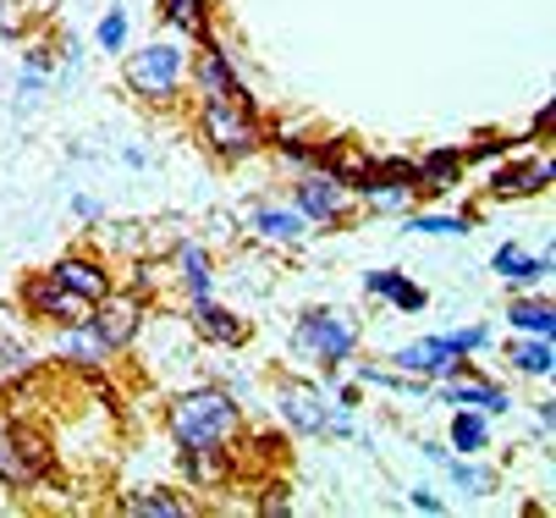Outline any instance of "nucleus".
Segmentation results:
<instances>
[{
  "instance_id": "nucleus-24",
  "label": "nucleus",
  "mask_w": 556,
  "mask_h": 518,
  "mask_svg": "<svg viewBox=\"0 0 556 518\" xmlns=\"http://www.w3.org/2000/svg\"><path fill=\"white\" fill-rule=\"evenodd\" d=\"M446 447L457 453V458H485L496 441H491V414H480V408H452V419H446Z\"/></svg>"
},
{
  "instance_id": "nucleus-2",
  "label": "nucleus",
  "mask_w": 556,
  "mask_h": 518,
  "mask_svg": "<svg viewBox=\"0 0 556 518\" xmlns=\"http://www.w3.org/2000/svg\"><path fill=\"white\" fill-rule=\"evenodd\" d=\"M188 66H193V45L188 39H154V45H127L122 50V84L138 105L149 111H172L188 89Z\"/></svg>"
},
{
  "instance_id": "nucleus-31",
  "label": "nucleus",
  "mask_w": 556,
  "mask_h": 518,
  "mask_svg": "<svg viewBox=\"0 0 556 518\" xmlns=\"http://www.w3.org/2000/svg\"><path fill=\"white\" fill-rule=\"evenodd\" d=\"M270 143H276V155H281V166L287 172H308V166H320L326 161V143H314V138H298V132H270Z\"/></svg>"
},
{
  "instance_id": "nucleus-28",
  "label": "nucleus",
  "mask_w": 556,
  "mask_h": 518,
  "mask_svg": "<svg viewBox=\"0 0 556 518\" xmlns=\"http://www.w3.org/2000/svg\"><path fill=\"white\" fill-rule=\"evenodd\" d=\"M396 220H403V232H414V238H468L473 232L468 210H408Z\"/></svg>"
},
{
  "instance_id": "nucleus-4",
  "label": "nucleus",
  "mask_w": 556,
  "mask_h": 518,
  "mask_svg": "<svg viewBox=\"0 0 556 518\" xmlns=\"http://www.w3.org/2000/svg\"><path fill=\"white\" fill-rule=\"evenodd\" d=\"M193 127H199V143L215 161H226V166L254 161L270 143V127H265L260 105H237V100H204Z\"/></svg>"
},
{
  "instance_id": "nucleus-15",
  "label": "nucleus",
  "mask_w": 556,
  "mask_h": 518,
  "mask_svg": "<svg viewBox=\"0 0 556 518\" xmlns=\"http://www.w3.org/2000/svg\"><path fill=\"white\" fill-rule=\"evenodd\" d=\"M182 315H188L193 342H204V348H226V353H237V348L254 337L249 315H237L231 304H220V292H215V299H199V304H182Z\"/></svg>"
},
{
  "instance_id": "nucleus-44",
  "label": "nucleus",
  "mask_w": 556,
  "mask_h": 518,
  "mask_svg": "<svg viewBox=\"0 0 556 518\" xmlns=\"http://www.w3.org/2000/svg\"><path fill=\"white\" fill-rule=\"evenodd\" d=\"M551 116H556V111H551V105H540V116H534V132H540V138L551 132Z\"/></svg>"
},
{
  "instance_id": "nucleus-17",
  "label": "nucleus",
  "mask_w": 556,
  "mask_h": 518,
  "mask_svg": "<svg viewBox=\"0 0 556 518\" xmlns=\"http://www.w3.org/2000/svg\"><path fill=\"white\" fill-rule=\"evenodd\" d=\"M386 364L391 369H403V376H419V381H446V376H463V369L473 364V358H463V353H452L446 348V337H419V342H403V348H391L386 353Z\"/></svg>"
},
{
  "instance_id": "nucleus-30",
  "label": "nucleus",
  "mask_w": 556,
  "mask_h": 518,
  "mask_svg": "<svg viewBox=\"0 0 556 518\" xmlns=\"http://www.w3.org/2000/svg\"><path fill=\"white\" fill-rule=\"evenodd\" d=\"M358 387H386L391 397H430V381L403 376V369H391V364H358Z\"/></svg>"
},
{
  "instance_id": "nucleus-35",
  "label": "nucleus",
  "mask_w": 556,
  "mask_h": 518,
  "mask_svg": "<svg viewBox=\"0 0 556 518\" xmlns=\"http://www.w3.org/2000/svg\"><path fill=\"white\" fill-rule=\"evenodd\" d=\"M513 150H523V138H485V143H473V150H463V161L468 166H496Z\"/></svg>"
},
{
  "instance_id": "nucleus-39",
  "label": "nucleus",
  "mask_w": 556,
  "mask_h": 518,
  "mask_svg": "<svg viewBox=\"0 0 556 518\" xmlns=\"http://www.w3.org/2000/svg\"><path fill=\"white\" fill-rule=\"evenodd\" d=\"M50 78H55V72H45V66H23L17 94H23V100H39V94H50Z\"/></svg>"
},
{
  "instance_id": "nucleus-43",
  "label": "nucleus",
  "mask_w": 556,
  "mask_h": 518,
  "mask_svg": "<svg viewBox=\"0 0 556 518\" xmlns=\"http://www.w3.org/2000/svg\"><path fill=\"white\" fill-rule=\"evenodd\" d=\"M17 34V23H12V0H0V45H7Z\"/></svg>"
},
{
  "instance_id": "nucleus-13",
  "label": "nucleus",
  "mask_w": 556,
  "mask_h": 518,
  "mask_svg": "<svg viewBox=\"0 0 556 518\" xmlns=\"http://www.w3.org/2000/svg\"><path fill=\"white\" fill-rule=\"evenodd\" d=\"M166 281L177 287V299H182V304L215 299V292H220L215 254H210L199 238H177V243H172V260H166Z\"/></svg>"
},
{
  "instance_id": "nucleus-33",
  "label": "nucleus",
  "mask_w": 556,
  "mask_h": 518,
  "mask_svg": "<svg viewBox=\"0 0 556 518\" xmlns=\"http://www.w3.org/2000/svg\"><path fill=\"white\" fill-rule=\"evenodd\" d=\"M28 369H34V353H28L17 337H0V392H12Z\"/></svg>"
},
{
  "instance_id": "nucleus-20",
  "label": "nucleus",
  "mask_w": 556,
  "mask_h": 518,
  "mask_svg": "<svg viewBox=\"0 0 556 518\" xmlns=\"http://www.w3.org/2000/svg\"><path fill=\"white\" fill-rule=\"evenodd\" d=\"M491 270H496L513 292H534V287H545V281H551L556 254H551V249L529 254L523 243H502V249H491Z\"/></svg>"
},
{
  "instance_id": "nucleus-6",
  "label": "nucleus",
  "mask_w": 556,
  "mask_h": 518,
  "mask_svg": "<svg viewBox=\"0 0 556 518\" xmlns=\"http://www.w3.org/2000/svg\"><path fill=\"white\" fill-rule=\"evenodd\" d=\"M287 204L308 220V232H337V227H348V220L358 215V193H353L337 172H326V166L292 172Z\"/></svg>"
},
{
  "instance_id": "nucleus-34",
  "label": "nucleus",
  "mask_w": 556,
  "mask_h": 518,
  "mask_svg": "<svg viewBox=\"0 0 556 518\" xmlns=\"http://www.w3.org/2000/svg\"><path fill=\"white\" fill-rule=\"evenodd\" d=\"M441 337H446V348L463 353V358H473V353L491 348V326H457V331H441Z\"/></svg>"
},
{
  "instance_id": "nucleus-8",
  "label": "nucleus",
  "mask_w": 556,
  "mask_h": 518,
  "mask_svg": "<svg viewBox=\"0 0 556 518\" xmlns=\"http://www.w3.org/2000/svg\"><path fill=\"white\" fill-rule=\"evenodd\" d=\"M55 469V453H50V441L23 430V425H0V485L7 491H34L45 475Z\"/></svg>"
},
{
  "instance_id": "nucleus-19",
  "label": "nucleus",
  "mask_w": 556,
  "mask_h": 518,
  "mask_svg": "<svg viewBox=\"0 0 556 518\" xmlns=\"http://www.w3.org/2000/svg\"><path fill=\"white\" fill-rule=\"evenodd\" d=\"M249 238L260 243V249H303L308 243V220L292 210V204H276V199H260L254 210H249Z\"/></svg>"
},
{
  "instance_id": "nucleus-25",
  "label": "nucleus",
  "mask_w": 556,
  "mask_h": 518,
  "mask_svg": "<svg viewBox=\"0 0 556 518\" xmlns=\"http://www.w3.org/2000/svg\"><path fill=\"white\" fill-rule=\"evenodd\" d=\"M507 326H513L518 337H556V304H551V292H545V287H534V292H513Z\"/></svg>"
},
{
  "instance_id": "nucleus-42",
  "label": "nucleus",
  "mask_w": 556,
  "mask_h": 518,
  "mask_svg": "<svg viewBox=\"0 0 556 518\" xmlns=\"http://www.w3.org/2000/svg\"><path fill=\"white\" fill-rule=\"evenodd\" d=\"M337 403H342V408H364V387H358V381H342V387H337Z\"/></svg>"
},
{
  "instance_id": "nucleus-10",
  "label": "nucleus",
  "mask_w": 556,
  "mask_h": 518,
  "mask_svg": "<svg viewBox=\"0 0 556 518\" xmlns=\"http://www.w3.org/2000/svg\"><path fill=\"white\" fill-rule=\"evenodd\" d=\"M116 358H122V353L94 331V320H84V326H55V331H50V364H61V369H77V376H105Z\"/></svg>"
},
{
  "instance_id": "nucleus-37",
  "label": "nucleus",
  "mask_w": 556,
  "mask_h": 518,
  "mask_svg": "<svg viewBox=\"0 0 556 518\" xmlns=\"http://www.w3.org/2000/svg\"><path fill=\"white\" fill-rule=\"evenodd\" d=\"M348 435H358V408H342V403L331 397V425H326V441H348Z\"/></svg>"
},
{
  "instance_id": "nucleus-41",
  "label": "nucleus",
  "mask_w": 556,
  "mask_h": 518,
  "mask_svg": "<svg viewBox=\"0 0 556 518\" xmlns=\"http://www.w3.org/2000/svg\"><path fill=\"white\" fill-rule=\"evenodd\" d=\"M23 66H45V72H55V66H61V61H55V50H50V45H45V39H34V45H28V50H23Z\"/></svg>"
},
{
  "instance_id": "nucleus-7",
  "label": "nucleus",
  "mask_w": 556,
  "mask_h": 518,
  "mask_svg": "<svg viewBox=\"0 0 556 518\" xmlns=\"http://www.w3.org/2000/svg\"><path fill=\"white\" fill-rule=\"evenodd\" d=\"M188 94L204 105V100H237V105H260L243 84V72H237L231 50L210 34L204 45H193V66H188Z\"/></svg>"
},
{
  "instance_id": "nucleus-29",
  "label": "nucleus",
  "mask_w": 556,
  "mask_h": 518,
  "mask_svg": "<svg viewBox=\"0 0 556 518\" xmlns=\"http://www.w3.org/2000/svg\"><path fill=\"white\" fill-rule=\"evenodd\" d=\"M210 7L215 0H161V23L177 28L188 45H204L210 39Z\"/></svg>"
},
{
  "instance_id": "nucleus-3",
  "label": "nucleus",
  "mask_w": 556,
  "mask_h": 518,
  "mask_svg": "<svg viewBox=\"0 0 556 518\" xmlns=\"http://www.w3.org/2000/svg\"><path fill=\"white\" fill-rule=\"evenodd\" d=\"M358 342H364V320H353L348 309H331V304H308L292 320V358L314 364L320 376H337L358 353Z\"/></svg>"
},
{
  "instance_id": "nucleus-1",
  "label": "nucleus",
  "mask_w": 556,
  "mask_h": 518,
  "mask_svg": "<svg viewBox=\"0 0 556 518\" xmlns=\"http://www.w3.org/2000/svg\"><path fill=\"white\" fill-rule=\"evenodd\" d=\"M166 435L177 458H231V447L243 441V397L215 381L182 387L166 403Z\"/></svg>"
},
{
  "instance_id": "nucleus-16",
  "label": "nucleus",
  "mask_w": 556,
  "mask_h": 518,
  "mask_svg": "<svg viewBox=\"0 0 556 518\" xmlns=\"http://www.w3.org/2000/svg\"><path fill=\"white\" fill-rule=\"evenodd\" d=\"M430 397H435V403H446V408H480V414H491V419H502V414L513 408V392H507L502 381L480 376L473 364L463 369V376L435 381V387H430Z\"/></svg>"
},
{
  "instance_id": "nucleus-38",
  "label": "nucleus",
  "mask_w": 556,
  "mask_h": 518,
  "mask_svg": "<svg viewBox=\"0 0 556 518\" xmlns=\"http://www.w3.org/2000/svg\"><path fill=\"white\" fill-rule=\"evenodd\" d=\"M408 507H414V513H430V518H446V496H441L435 485H414V491H408Z\"/></svg>"
},
{
  "instance_id": "nucleus-14",
  "label": "nucleus",
  "mask_w": 556,
  "mask_h": 518,
  "mask_svg": "<svg viewBox=\"0 0 556 518\" xmlns=\"http://www.w3.org/2000/svg\"><path fill=\"white\" fill-rule=\"evenodd\" d=\"M551 177H556V161H551V155H518V161H496V166H491V182H485V199H491V204L540 199V193H551Z\"/></svg>"
},
{
  "instance_id": "nucleus-40",
  "label": "nucleus",
  "mask_w": 556,
  "mask_h": 518,
  "mask_svg": "<svg viewBox=\"0 0 556 518\" xmlns=\"http://www.w3.org/2000/svg\"><path fill=\"white\" fill-rule=\"evenodd\" d=\"M551 430H556V397H540L534 403V435L551 441Z\"/></svg>"
},
{
  "instance_id": "nucleus-36",
  "label": "nucleus",
  "mask_w": 556,
  "mask_h": 518,
  "mask_svg": "<svg viewBox=\"0 0 556 518\" xmlns=\"http://www.w3.org/2000/svg\"><path fill=\"white\" fill-rule=\"evenodd\" d=\"M72 220H77V227H105V204L94 199V193H72Z\"/></svg>"
},
{
  "instance_id": "nucleus-27",
  "label": "nucleus",
  "mask_w": 556,
  "mask_h": 518,
  "mask_svg": "<svg viewBox=\"0 0 556 518\" xmlns=\"http://www.w3.org/2000/svg\"><path fill=\"white\" fill-rule=\"evenodd\" d=\"M507 364H513V376L551 381V369H556V337H513L507 342Z\"/></svg>"
},
{
  "instance_id": "nucleus-23",
  "label": "nucleus",
  "mask_w": 556,
  "mask_h": 518,
  "mask_svg": "<svg viewBox=\"0 0 556 518\" xmlns=\"http://www.w3.org/2000/svg\"><path fill=\"white\" fill-rule=\"evenodd\" d=\"M435 469H446V485H452L457 496H468V502H485V496H496V485H502L496 464H485V458H457V453H446Z\"/></svg>"
},
{
  "instance_id": "nucleus-26",
  "label": "nucleus",
  "mask_w": 556,
  "mask_h": 518,
  "mask_svg": "<svg viewBox=\"0 0 556 518\" xmlns=\"http://www.w3.org/2000/svg\"><path fill=\"white\" fill-rule=\"evenodd\" d=\"M116 507H122V513H132V518H188V513H199V502H193V496H182V491H166V485H143V491H127Z\"/></svg>"
},
{
  "instance_id": "nucleus-18",
  "label": "nucleus",
  "mask_w": 556,
  "mask_h": 518,
  "mask_svg": "<svg viewBox=\"0 0 556 518\" xmlns=\"http://www.w3.org/2000/svg\"><path fill=\"white\" fill-rule=\"evenodd\" d=\"M55 287H66V292H77V299H89V304H100L105 292L116 287V270H111V260L105 254H84V249H72V254H61L50 270H45Z\"/></svg>"
},
{
  "instance_id": "nucleus-5",
  "label": "nucleus",
  "mask_w": 556,
  "mask_h": 518,
  "mask_svg": "<svg viewBox=\"0 0 556 518\" xmlns=\"http://www.w3.org/2000/svg\"><path fill=\"white\" fill-rule=\"evenodd\" d=\"M342 182H348V188L358 193V204H369L375 215H408V210H419L414 161H403V155H386V161L358 155Z\"/></svg>"
},
{
  "instance_id": "nucleus-21",
  "label": "nucleus",
  "mask_w": 556,
  "mask_h": 518,
  "mask_svg": "<svg viewBox=\"0 0 556 518\" xmlns=\"http://www.w3.org/2000/svg\"><path fill=\"white\" fill-rule=\"evenodd\" d=\"M364 299H375V304H391L396 315H425L430 309V292L408 276V270H364Z\"/></svg>"
},
{
  "instance_id": "nucleus-22",
  "label": "nucleus",
  "mask_w": 556,
  "mask_h": 518,
  "mask_svg": "<svg viewBox=\"0 0 556 518\" xmlns=\"http://www.w3.org/2000/svg\"><path fill=\"white\" fill-rule=\"evenodd\" d=\"M463 182H468V161H463V150H425V155L414 161V188H419V193L446 199V193H457Z\"/></svg>"
},
{
  "instance_id": "nucleus-32",
  "label": "nucleus",
  "mask_w": 556,
  "mask_h": 518,
  "mask_svg": "<svg viewBox=\"0 0 556 518\" xmlns=\"http://www.w3.org/2000/svg\"><path fill=\"white\" fill-rule=\"evenodd\" d=\"M132 45V23H127V12L122 7H111L100 23H94V50H105V55H122Z\"/></svg>"
},
{
  "instance_id": "nucleus-12",
  "label": "nucleus",
  "mask_w": 556,
  "mask_h": 518,
  "mask_svg": "<svg viewBox=\"0 0 556 518\" xmlns=\"http://www.w3.org/2000/svg\"><path fill=\"white\" fill-rule=\"evenodd\" d=\"M276 414L292 435L303 441H326V425H331V397L320 381H281L276 387Z\"/></svg>"
},
{
  "instance_id": "nucleus-9",
  "label": "nucleus",
  "mask_w": 556,
  "mask_h": 518,
  "mask_svg": "<svg viewBox=\"0 0 556 518\" xmlns=\"http://www.w3.org/2000/svg\"><path fill=\"white\" fill-rule=\"evenodd\" d=\"M17 304H23V315L28 320H39V326H84L89 315H94V304L89 299H77V292H66V287H55L45 270H34L23 287H17Z\"/></svg>"
},
{
  "instance_id": "nucleus-11",
  "label": "nucleus",
  "mask_w": 556,
  "mask_h": 518,
  "mask_svg": "<svg viewBox=\"0 0 556 518\" xmlns=\"http://www.w3.org/2000/svg\"><path fill=\"white\" fill-rule=\"evenodd\" d=\"M94 331L116 348V353H132L138 348V331H143V320H149V299L138 287H111L105 299L94 304Z\"/></svg>"
}]
</instances>
